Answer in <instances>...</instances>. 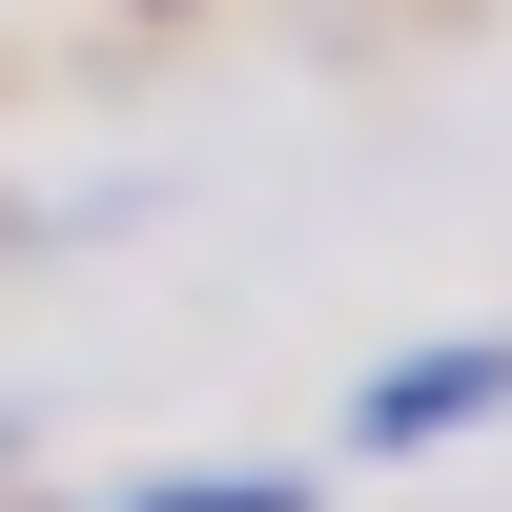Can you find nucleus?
I'll return each instance as SVG.
<instances>
[{"mask_svg": "<svg viewBox=\"0 0 512 512\" xmlns=\"http://www.w3.org/2000/svg\"><path fill=\"white\" fill-rule=\"evenodd\" d=\"M492 410H512V328H472V349H410V369H369L349 451H451V431H492Z\"/></svg>", "mask_w": 512, "mask_h": 512, "instance_id": "obj_1", "label": "nucleus"}, {"mask_svg": "<svg viewBox=\"0 0 512 512\" xmlns=\"http://www.w3.org/2000/svg\"><path fill=\"white\" fill-rule=\"evenodd\" d=\"M103 512H328L308 472H164V492H103Z\"/></svg>", "mask_w": 512, "mask_h": 512, "instance_id": "obj_2", "label": "nucleus"}]
</instances>
